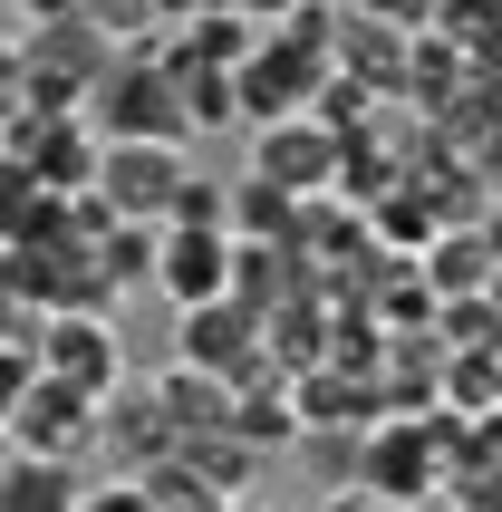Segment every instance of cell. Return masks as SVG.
Instances as JSON below:
<instances>
[{"label":"cell","mask_w":502,"mask_h":512,"mask_svg":"<svg viewBox=\"0 0 502 512\" xmlns=\"http://www.w3.org/2000/svg\"><path fill=\"white\" fill-rule=\"evenodd\" d=\"M78 116L107 145H194V136H184V107H174V78H165V58H155V39H145V49H116Z\"/></svg>","instance_id":"cell-1"},{"label":"cell","mask_w":502,"mask_h":512,"mask_svg":"<svg viewBox=\"0 0 502 512\" xmlns=\"http://www.w3.org/2000/svg\"><path fill=\"white\" fill-rule=\"evenodd\" d=\"M29 368L58 377V387H78V397L97 406V397L126 387V329H116L107 310H58V319L29 329Z\"/></svg>","instance_id":"cell-2"},{"label":"cell","mask_w":502,"mask_h":512,"mask_svg":"<svg viewBox=\"0 0 502 512\" xmlns=\"http://www.w3.org/2000/svg\"><path fill=\"white\" fill-rule=\"evenodd\" d=\"M0 145H10V165L39 174L49 194H87V184H97V155H107V136H97L78 107H29V116H10Z\"/></svg>","instance_id":"cell-3"},{"label":"cell","mask_w":502,"mask_h":512,"mask_svg":"<svg viewBox=\"0 0 502 512\" xmlns=\"http://www.w3.org/2000/svg\"><path fill=\"white\" fill-rule=\"evenodd\" d=\"M20 49V68H29V107H87V87L107 78V39L87 20H39L29 39H10Z\"/></svg>","instance_id":"cell-4"},{"label":"cell","mask_w":502,"mask_h":512,"mask_svg":"<svg viewBox=\"0 0 502 512\" xmlns=\"http://www.w3.org/2000/svg\"><path fill=\"white\" fill-rule=\"evenodd\" d=\"M10 455H29V464H78V455H97V406L78 397V387H58V377H39L29 368V387H20V406H10Z\"/></svg>","instance_id":"cell-5"},{"label":"cell","mask_w":502,"mask_h":512,"mask_svg":"<svg viewBox=\"0 0 502 512\" xmlns=\"http://www.w3.org/2000/svg\"><path fill=\"white\" fill-rule=\"evenodd\" d=\"M184 174H194V155H184V145H107L87 194L107 203L116 223H165V203L184 194Z\"/></svg>","instance_id":"cell-6"},{"label":"cell","mask_w":502,"mask_h":512,"mask_svg":"<svg viewBox=\"0 0 502 512\" xmlns=\"http://www.w3.org/2000/svg\"><path fill=\"white\" fill-rule=\"evenodd\" d=\"M174 358L184 368H203V377H223V387H242L251 368H271L261 358V319L242 310V300H194V310H174Z\"/></svg>","instance_id":"cell-7"},{"label":"cell","mask_w":502,"mask_h":512,"mask_svg":"<svg viewBox=\"0 0 502 512\" xmlns=\"http://www.w3.org/2000/svg\"><path fill=\"white\" fill-rule=\"evenodd\" d=\"M251 174L280 184L290 203H309V194L338 184V136L319 116H271V126H251Z\"/></svg>","instance_id":"cell-8"},{"label":"cell","mask_w":502,"mask_h":512,"mask_svg":"<svg viewBox=\"0 0 502 512\" xmlns=\"http://www.w3.org/2000/svg\"><path fill=\"white\" fill-rule=\"evenodd\" d=\"M425 484H435V426H425V416H377V426H367V455H358V493L416 503Z\"/></svg>","instance_id":"cell-9"},{"label":"cell","mask_w":502,"mask_h":512,"mask_svg":"<svg viewBox=\"0 0 502 512\" xmlns=\"http://www.w3.org/2000/svg\"><path fill=\"white\" fill-rule=\"evenodd\" d=\"M145 281L165 290L174 310H194V300H223L232 290V232H155V271Z\"/></svg>","instance_id":"cell-10"},{"label":"cell","mask_w":502,"mask_h":512,"mask_svg":"<svg viewBox=\"0 0 502 512\" xmlns=\"http://www.w3.org/2000/svg\"><path fill=\"white\" fill-rule=\"evenodd\" d=\"M97 455H116V474H145V464H165V455H174L165 406L145 397L136 377H126L116 397H97Z\"/></svg>","instance_id":"cell-11"},{"label":"cell","mask_w":502,"mask_h":512,"mask_svg":"<svg viewBox=\"0 0 502 512\" xmlns=\"http://www.w3.org/2000/svg\"><path fill=\"white\" fill-rule=\"evenodd\" d=\"M145 397L165 406L174 445H194V435H223V426H232V387H223V377H203V368H184V358H165V368L145 377Z\"/></svg>","instance_id":"cell-12"},{"label":"cell","mask_w":502,"mask_h":512,"mask_svg":"<svg viewBox=\"0 0 502 512\" xmlns=\"http://www.w3.org/2000/svg\"><path fill=\"white\" fill-rule=\"evenodd\" d=\"M338 29H348V39H329V68L358 78L367 97H396V87H406V49H416L406 20H338Z\"/></svg>","instance_id":"cell-13"},{"label":"cell","mask_w":502,"mask_h":512,"mask_svg":"<svg viewBox=\"0 0 502 512\" xmlns=\"http://www.w3.org/2000/svg\"><path fill=\"white\" fill-rule=\"evenodd\" d=\"M232 435H242L261 464H271L280 445H300V416H290V377H280V368H251L242 387H232Z\"/></svg>","instance_id":"cell-14"},{"label":"cell","mask_w":502,"mask_h":512,"mask_svg":"<svg viewBox=\"0 0 502 512\" xmlns=\"http://www.w3.org/2000/svg\"><path fill=\"white\" fill-rule=\"evenodd\" d=\"M165 58V78H174V107H184V136H223V126H242V107H232V68H184L174 49Z\"/></svg>","instance_id":"cell-15"},{"label":"cell","mask_w":502,"mask_h":512,"mask_svg":"<svg viewBox=\"0 0 502 512\" xmlns=\"http://www.w3.org/2000/svg\"><path fill=\"white\" fill-rule=\"evenodd\" d=\"M425 252H435V261H425V290H435V300H474V290L493 281V242H483V232H464V223L435 232Z\"/></svg>","instance_id":"cell-16"},{"label":"cell","mask_w":502,"mask_h":512,"mask_svg":"<svg viewBox=\"0 0 502 512\" xmlns=\"http://www.w3.org/2000/svg\"><path fill=\"white\" fill-rule=\"evenodd\" d=\"M251 39H261V29H251L242 10H203V20H184V29H174L165 49L184 58V68H242V58H251Z\"/></svg>","instance_id":"cell-17"},{"label":"cell","mask_w":502,"mask_h":512,"mask_svg":"<svg viewBox=\"0 0 502 512\" xmlns=\"http://www.w3.org/2000/svg\"><path fill=\"white\" fill-rule=\"evenodd\" d=\"M58 203H68V194H49L39 174L0 165V252H20V242H39V232H58Z\"/></svg>","instance_id":"cell-18"},{"label":"cell","mask_w":502,"mask_h":512,"mask_svg":"<svg viewBox=\"0 0 502 512\" xmlns=\"http://www.w3.org/2000/svg\"><path fill=\"white\" fill-rule=\"evenodd\" d=\"M290 213H300V203L280 194V184H261V174H232V213H223L232 242H290Z\"/></svg>","instance_id":"cell-19"},{"label":"cell","mask_w":502,"mask_h":512,"mask_svg":"<svg viewBox=\"0 0 502 512\" xmlns=\"http://www.w3.org/2000/svg\"><path fill=\"white\" fill-rule=\"evenodd\" d=\"M0 512H78V474H68V464L10 455L0 464Z\"/></svg>","instance_id":"cell-20"},{"label":"cell","mask_w":502,"mask_h":512,"mask_svg":"<svg viewBox=\"0 0 502 512\" xmlns=\"http://www.w3.org/2000/svg\"><path fill=\"white\" fill-rule=\"evenodd\" d=\"M97 271H107L116 300L145 290V271H155V223H107V232H97Z\"/></svg>","instance_id":"cell-21"},{"label":"cell","mask_w":502,"mask_h":512,"mask_svg":"<svg viewBox=\"0 0 502 512\" xmlns=\"http://www.w3.org/2000/svg\"><path fill=\"white\" fill-rule=\"evenodd\" d=\"M78 20L97 29V39H107V49H145V39H155V0H78Z\"/></svg>","instance_id":"cell-22"},{"label":"cell","mask_w":502,"mask_h":512,"mask_svg":"<svg viewBox=\"0 0 502 512\" xmlns=\"http://www.w3.org/2000/svg\"><path fill=\"white\" fill-rule=\"evenodd\" d=\"M78 512H155V493H145L136 474H116V484H97V493H78Z\"/></svg>","instance_id":"cell-23"},{"label":"cell","mask_w":502,"mask_h":512,"mask_svg":"<svg viewBox=\"0 0 502 512\" xmlns=\"http://www.w3.org/2000/svg\"><path fill=\"white\" fill-rule=\"evenodd\" d=\"M10 116H29V68H20V49L0 39V126H10Z\"/></svg>","instance_id":"cell-24"},{"label":"cell","mask_w":502,"mask_h":512,"mask_svg":"<svg viewBox=\"0 0 502 512\" xmlns=\"http://www.w3.org/2000/svg\"><path fill=\"white\" fill-rule=\"evenodd\" d=\"M29 387V348H0V426H10V406H20Z\"/></svg>","instance_id":"cell-25"},{"label":"cell","mask_w":502,"mask_h":512,"mask_svg":"<svg viewBox=\"0 0 502 512\" xmlns=\"http://www.w3.org/2000/svg\"><path fill=\"white\" fill-rule=\"evenodd\" d=\"M232 10H242L251 29H280V20H290V10H309V0H232Z\"/></svg>","instance_id":"cell-26"},{"label":"cell","mask_w":502,"mask_h":512,"mask_svg":"<svg viewBox=\"0 0 502 512\" xmlns=\"http://www.w3.org/2000/svg\"><path fill=\"white\" fill-rule=\"evenodd\" d=\"M203 10H232V0H155V20H165V29H184V20H203Z\"/></svg>","instance_id":"cell-27"},{"label":"cell","mask_w":502,"mask_h":512,"mask_svg":"<svg viewBox=\"0 0 502 512\" xmlns=\"http://www.w3.org/2000/svg\"><path fill=\"white\" fill-rule=\"evenodd\" d=\"M319 512H396V503H377V493H329Z\"/></svg>","instance_id":"cell-28"},{"label":"cell","mask_w":502,"mask_h":512,"mask_svg":"<svg viewBox=\"0 0 502 512\" xmlns=\"http://www.w3.org/2000/svg\"><path fill=\"white\" fill-rule=\"evenodd\" d=\"M232 512H251V503H232Z\"/></svg>","instance_id":"cell-29"}]
</instances>
